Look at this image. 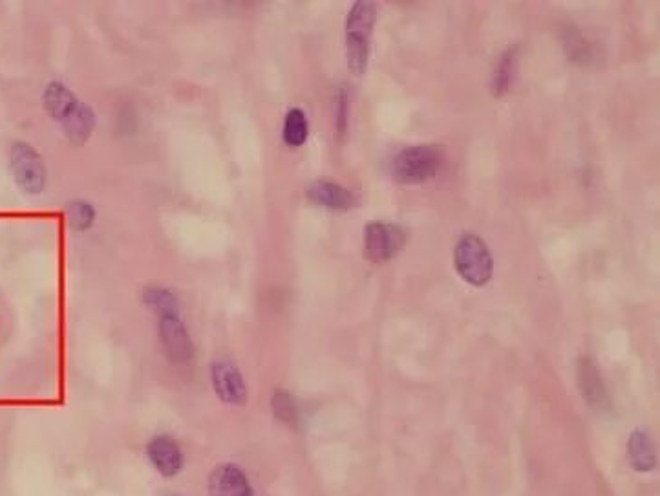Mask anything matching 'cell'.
I'll return each mask as SVG.
<instances>
[{
    "label": "cell",
    "instance_id": "cell-3",
    "mask_svg": "<svg viewBox=\"0 0 660 496\" xmlns=\"http://www.w3.org/2000/svg\"><path fill=\"white\" fill-rule=\"evenodd\" d=\"M10 171L24 195H41L48 182L43 156L26 141H15L10 149Z\"/></svg>",
    "mask_w": 660,
    "mask_h": 496
},
{
    "label": "cell",
    "instance_id": "cell-10",
    "mask_svg": "<svg viewBox=\"0 0 660 496\" xmlns=\"http://www.w3.org/2000/svg\"><path fill=\"white\" fill-rule=\"evenodd\" d=\"M209 496H255V489L240 465L225 462L216 465L207 480Z\"/></svg>",
    "mask_w": 660,
    "mask_h": 496
},
{
    "label": "cell",
    "instance_id": "cell-15",
    "mask_svg": "<svg viewBox=\"0 0 660 496\" xmlns=\"http://www.w3.org/2000/svg\"><path fill=\"white\" fill-rule=\"evenodd\" d=\"M309 125L302 108H291L282 127V140L288 147H302L308 140Z\"/></svg>",
    "mask_w": 660,
    "mask_h": 496
},
{
    "label": "cell",
    "instance_id": "cell-17",
    "mask_svg": "<svg viewBox=\"0 0 660 496\" xmlns=\"http://www.w3.org/2000/svg\"><path fill=\"white\" fill-rule=\"evenodd\" d=\"M271 409L278 421L286 423L288 427H297L300 423V412L297 401L289 394L288 390H275L271 398Z\"/></svg>",
    "mask_w": 660,
    "mask_h": 496
},
{
    "label": "cell",
    "instance_id": "cell-9",
    "mask_svg": "<svg viewBox=\"0 0 660 496\" xmlns=\"http://www.w3.org/2000/svg\"><path fill=\"white\" fill-rule=\"evenodd\" d=\"M147 458L163 478H174L185 467V454L180 443L167 434H158L147 443Z\"/></svg>",
    "mask_w": 660,
    "mask_h": 496
},
{
    "label": "cell",
    "instance_id": "cell-19",
    "mask_svg": "<svg viewBox=\"0 0 660 496\" xmlns=\"http://www.w3.org/2000/svg\"><path fill=\"white\" fill-rule=\"evenodd\" d=\"M564 44L569 59H573L576 63L587 65V63L593 59V48H591V44L587 43L586 39H584V35L578 32L576 28H569V30H567V33H565Z\"/></svg>",
    "mask_w": 660,
    "mask_h": 496
},
{
    "label": "cell",
    "instance_id": "cell-14",
    "mask_svg": "<svg viewBox=\"0 0 660 496\" xmlns=\"http://www.w3.org/2000/svg\"><path fill=\"white\" fill-rule=\"evenodd\" d=\"M516 52H518V46L509 48L505 54L501 55L500 61L494 66V72L490 76V92H492L494 98H503L511 88L514 70H516V61H518Z\"/></svg>",
    "mask_w": 660,
    "mask_h": 496
},
{
    "label": "cell",
    "instance_id": "cell-7",
    "mask_svg": "<svg viewBox=\"0 0 660 496\" xmlns=\"http://www.w3.org/2000/svg\"><path fill=\"white\" fill-rule=\"evenodd\" d=\"M406 242L403 227L372 222L364 229V257L372 262L394 259Z\"/></svg>",
    "mask_w": 660,
    "mask_h": 496
},
{
    "label": "cell",
    "instance_id": "cell-8",
    "mask_svg": "<svg viewBox=\"0 0 660 496\" xmlns=\"http://www.w3.org/2000/svg\"><path fill=\"white\" fill-rule=\"evenodd\" d=\"M209 378L214 394L229 407H242L247 403V385L240 368L227 359H216L209 367Z\"/></svg>",
    "mask_w": 660,
    "mask_h": 496
},
{
    "label": "cell",
    "instance_id": "cell-1",
    "mask_svg": "<svg viewBox=\"0 0 660 496\" xmlns=\"http://www.w3.org/2000/svg\"><path fill=\"white\" fill-rule=\"evenodd\" d=\"M46 112L63 127L66 138L74 145H83L96 129L94 110L75 98L74 92L63 83H48L43 92Z\"/></svg>",
    "mask_w": 660,
    "mask_h": 496
},
{
    "label": "cell",
    "instance_id": "cell-6",
    "mask_svg": "<svg viewBox=\"0 0 660 496\" xmlns=\"http://www.w3.org/2000/svg\"><path fill=\"white\" fill-rule=\"evenodd\" d=\"M158 335L165 356L176 365H187L194 357V343L185 321L181 319L180 312L163 313L158 315Z\"/></svg>",
    "mask_w": 660,
    "mask_h": 496
},
{
    "label": "cell",
    "instance_id": "cell-12",
    "mask_svg": "<svg viewBox=\"0 0 660 496\" xmlns=\"http://www.w3.org/2000/svg\"><path fill=\"white\" fill-rule=\"evenodd\" d=\"M578 387L591 407L595 409L609 407V396L604 381L600 378V372L591 357H582L578 361Z\"/></svg>",
    "mask_w": 660,
    "mask_h": 496
},
{
    "label": "cell",
    "instance_id": "cell-5",
    "mask_svg": "<svg viewBox=\"0 0 660 496\" xmlns=\"http://www.w3.org/2000/svg\"><path fill=\"white\" fill-rule=\"evenodd\" d=\"M441 165V152L434 145L406 147L392 163V174L399 184H423L434 178Z\"/></svg>",
    "mask_w": 660,
    "mask_h": 496
},
{
    "label": "cell",
    "instance_id": "cell-4",
    "mask_svg": "<svg viewBox=\"0 0 660 496\" xmlns=\"http://www.w3.org/2000/svg\"><path fill=\"white\" fill-rule=\"evenodd\" d=\"M454 264L461 279L476 288L485 286L494 271V260L487 244L474 233H467L459 238L454 251Z\"/></svg>",
    "mask_w": 660,
    "mask_h": 496
},
{
    "label": "cell",
    "instance_id": "cell-21",
    "mask_svg": "<svg viewBox=\"0 0 660 496\" xmlns=\"http://www.w3.org/2000/svg\"><path fill=\"white\" fill-rule=\"evenodd\" d=\"M161 496H181V495H178V493H165V495H161Z\"/></svg>",
    "mask_w": 660,
    "mask_h": 496
},
{
    "label": "cell",
    "instance_id": "cell-2",
    "mask_svg": "<svg viewBox=\"0 0 660 496\" xmlns=\"http://www.w3.org/2000/svg\"><path fill=\"white\" fill-rule=\"evenodd\" d=\"M377 21V6L372 0H359L352 6L346 19V57L348 68L361 76L368 68L373 26Z\"/></svg>",
    "mask_w": 660,
    "mask_h": 496
},
{
    "label": "cell",
    "instance_id": "cell-20",
    "mask_svg": "<svg viewBox=\"0 0 660 496\" xmlns=\"http://www.w3.org/2000/svg\"><path fill=\"white\" fill-rule=\"evenodd\" d=\"M335 125L339 136H344L348 129V92L344 87L337 88L335 94Z\"/></svg>",
    "mask_w": 660,
    "mask_h": 496
},
{
    "label": "cell",
    "instance_id": "cell-13",
    "mask_svg": "<svg viewBox=\"0 0 660 496\" xmlns=\"http://www.w3.org/2000/svg\"><path fill=\"white\" fill-rule=\"evenodd\" d=\"M628 460L639 473H650L657 465V454L646 431L631 432L628 442Z\"/></svg>",
    "mask_w": 660,
    "mask_h": 496
},
{
    "label": "cell",
    "instance_id": "cell-18",
    "mask_svg": "<svg viewBox=\"0 0 660 496\" xmlns=\"http://www.w3.org/2000/svg\"><path fill=\"white\" fill-rule=\"evenodd\" d=\"M66 216L75 231H88L96 222V209L85 200H74L66 205Z\"/></svg>",
    "mask_w": 660,
    "mask_h": 496
},
{
    "label": "cell",
    "instance_id": "cell-16",
    "mask_svg": "<svg viewBox=\"0 0 660 496\" xmlns=\"http://www.w3.org/2000/svg\"><path fill=\"white\" fill-rule=\"evenodd\" d=\"M141 301L143 304L150 308L152 312L158 313V315H163V313H174L180 310V302H178V297L163 288V286H149L143 290V295H141Z\"/></svg>",
    "mask_w": 660,
    "mask_h": 496
},
{
    "label": "cell",
    "instance_id": "cell-11",
    "mask_svg": "<svg viewBox=\"0 0 660 496\" xmlns=\"http://www.w3.org/2000/svg\"><path fill=\"white\" fill-rule=\"evenodd\" d=\"M306 196L313 204L322 205L333 211H348L355 205V196L344 185L331 180H317L306 189Z\"/></svg>",
    "mask_w": 660,
    "mask_h": 496
}]
</instances>
